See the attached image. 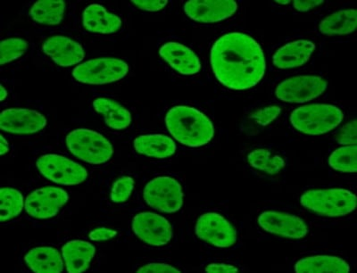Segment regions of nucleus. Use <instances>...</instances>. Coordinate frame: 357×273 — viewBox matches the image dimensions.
<instances>
[{
  "label": "nucleus",
  "mask_w": 357,
  "mask_h": 273,
  "mask_svg": "<svg viewBox=\"0 0 357 273\" xmlns=\"http://www.w3.org/2000/svg\"><path fill=\"white\" fill-rule=\"evenodd\" d=\"M24 262L37 273H60L63 271V258L59 250L51 247H38L24 256Z\"/></svg>",
  "instance_id": "nucleus-21"
},
{
  "label": "nucleus",
  "mask_w": 357,
  "mask_h": 273,
  "mask_svg": "<svg viewBox=\"0 0 357 273\" xmlns=\"http://www.w3.org/2000/svg\"><path fill=\"white\" fill-rule=\"evenodd\" d=\"M276 4L286 6L290 4L289 0H276Z\"/></svg>",
  "instance_id": "nucleus-41"
},
{
  "label": "nucleus",
  "mask_w": 357,
  "mask_h": 273,
  "mask_svg": "<svg viewBox=\"0 0 357 273\" xmlns=\"http://www.w3.org/2000/svg\"><path fill=\"white\" fill-rule=\"evenodd\" d=\"M43 50L57 65L71 68L84 59V47L77 41L66 36H53L45 40Z\"/></svg>",
  "instance_id": "nucleus-16"
},
{
  "label": "nucleus",
  "mask_w": 357,
  "mask_h": 273,
  "mask_svg": "<svg viewBox=\"0 0 357 273\" xmlns=\"http://www.w3.org/2000/svg\"><path fill=\"white\" fill-rule=\"evenodd\" d=\"M117 236V231L107 228H97L89 234V240L92 241H105L114 239Z\"/></svg>",
  "instance_id": "nucleus-36"
},
{
  "label": "nucleus",
  "mask_w": 357,
  "mask_h": 273,
  "mask_svg": "<svg viewBox=\"0 0 357 273\" xmlns=\"http://www.w3.org/2000/svg\"><path fill=\"white\" fill-rule=\"evenodd\" d=\"M96 112L102 114L105 123L112 130L123 131L132 122V114L117 101L107 98H98L93 101Z\"/></svg>",
  "instance_id": "nucleus-23"
},
{
  "label": "nucleus",
  "mask_w": 357,
  "mask_h": 273,
  "mask_svg": "<svg viewBox=\"0 0 357 273\" xmlns=\"http://www.w3.org/2000/svg\"><path fill=\"white\" fill-rule=\"evenodd\" d=\"M258 225L268 233L290 240H302L307 236L309 228L301 217L288 212L266 211L258 217Z\"/></svg>",
  "instance_id": "nucleus-13"
},
{
  "label": "nucleus",
  "mask_w": 357,
  "mask_h": 273,
  "mask_svg": "<svg viewBox=\"0 0 357 273\" xmlns=\"http://www.w3.org/2000/svg\"><path fill=\"white\" fill-rule=\"evenodd\" d=\"M143 198L155 210L174 214L183 208L184 193L183 187L174 178L159 176L146 184Z\"/></svg>",
  "instance_id": "nucleus-7"
},
{
  "label": "nucleus",
  "mask_w": 357,
  "mask_h": 273,
  "mask_svg": "<svg viewBox=\"0 0 357 273\" xmlns=\"http://www.w3.org/2000/svg\"><path fill=\"white\" fill-rule=\"evenodd\" d=\"M315 50L311 40H298L280 47L273 57V65L279 69H292L304 65Z\"/></svg>",
  "instance_id": "nucleus-18"
},
{
  "label": "nucleus",
  "mask_w": 357,
  "mask_h": 273,
  "mask_svg": "<svg viewBox=\"0 0 357 273\" xmlns=\"http://www.w3.org/2000/svg\"><path fill=\"white\" fill-rule=\"evenodd\" d=\"M356 153V145L344 146L331 154L328 163L335 171L345 173H355L357 170Z\"/></svg>",
  "instance_id": "nucleus-29"
},
{
  "label": "nucleus",
  "mask_w": 357,
  "mask_h": 273,
  "mask_svg": "<svg viewBox=\"0 0 357 273\" xmlns=\"http://www.w3.org/2000/svg\"><path fill=\"white\" fill-rule=\"evenodd\" d=\"M165 125L178 142L189 148L204 147L215 136V127L209 117L191 107H172L165 116Z\"/></svg>",
  "instance_id": "nucleus-2"
},
{
  "label": "nucleus",
  "mask_w": 357,
  "mask_h": 273,
  "mask_svg": "<svg viewBox=\"0 0 357 273\" xmlns=\"http://www.w3.org/2000/svg\"><path fill=\"white\" fill-rule=\"evenodd\" d=\"M133 147L137 153L158 159L173 157L177 148L173 139L162 134L139 136L134 139Z\"/></svg>",
  "instance_id": "nucleus-22"
},
{
  "label": "nucleus",
  "mask_w": 357,
  "mask_h": 273,
  "mask_svg": "<svg viewBox=\"0 0 357 273\" xmlns=\"http://www.w3.org/2000/svg\"><path fill=\"white\" fill-rule=\"evenodd\" d=\"M47 123L46 117L36 110L9 109L0 116V129L11 134H35L43 131Z\"/></svg>",
  "instance_id": "nucleus-14"
},
{
  "label": "nucleus",
  "mask_w": 357,
  "mask_h": 273,
  "mask_svg": "<svg viewBox=\"0 0 357 273\" xmlns=\"http://www.w3.org/2000/svg\"><path fill=\"white\" fill-rule=\"evenodd\" d=\"M307 210L327 217H344L356 210V196L345 189H312L301 198Z\"/></svg>",
  "instance_id": "nucleus-4"
},
{
  "label": "nucleus",
  "mask_w": 357,
  "mask_h": 273,
  "mask_svg": "<svg viewBox=\"0 0 357 273\" xmlns=\"http://www.w3.org/2000/svg\"><path fill=\"white\" fill-rule=\"evenodd\" d=\"M336 141L340 145L352 146L356 145L357 142V123L356 120L347 123L342 128L337 132L335 136Z\"/></svg>",
  "instance_id": "nucleus-33"
},
{
  "label": "nucleus",
  "mask_w": 357,
  "mask_h": 273,
  "mask_svg": "<svg viewBox=\"0 0 357 273\" xmlns=\"http://www.w3.org/2000/svg\"><path fill=\"white\" fill-rule=\"evenodd\" d=\"M0 221L6 222L19 217L25 205L24 196L19 190L3 188L0 192Z\"/></svg>",
  "instance_id": "nucleus-28"
},
{
  "label": "nucleus",
  "mask_w": 357,
  "mask_h": 273,
  "mask_svg": "<svg viewBox=\"0 0 357 273\" xmlns=\"http://www.w3.org/2000/svg\"><path fill=\"white\" fill-rule=\"evenodd\" d=\"M344 113L329 104H312L298 107L290 114V123L305 135L319 136L333 131L342 123Z\"/></svg>",
  "instance_id": "nucleus-3"
},
{
  "label": "nucleus",
  "mask_w": 357,
  "mask_h": 273,
  "mask_svg": "<svg viewBox=\"0 0 357 273\" xmlns=\"http://www.w3.org/2000/svg\"><path fill=\"white\" fill-rule=\"evenodd\" d=\"M28 49V42L20 38H9L0 45V63L5 65L20 58Z\"/></svg>",
  "instance_id": "nucleus-30"
},
{
  "label": "nucleus",
  "mask_w": 357,
  "mask_h": 273,
  "mask_svg": "<svg viewBox=\"0 0 357 273\" xmlns=\"http://www.w3.org/2000/svg\"><path fill=\"white\" fill-rule=\"evenodd\" d=\"M324 1L323 0H310V1H299L296 0L293 2V6L296 11L298 12H308L317 8V6L323 5Z\"/></svg>",
  "instance_id": "nucleus-38"
},
{
  "label": "nucleus",
  "mask_w": 357,
  "mask_h": 273,
  "mask_svg": "<svg viewBox=\"0 0 357 273\" xmlns=\"http://www.w3.org/2000/svg\"><path fill=\"white\" fill-rule=\"evenodd\" d=\"M66 13L62 0H40L31 6V17L38 24L57 25L61 23Z\"/></svg>",
  "instance_id": "nucleus-26"
},
{
  "label": "nucleus",
  "mask_w": 357,
  "mask_h": 273,
  "mask_svg": "<svg viewBox=\"0 0 357 273\" xmlns=\"http://www.w3.org/2000/svg\"><path fill=\"white\" fill-rule=\"evenodd\" d=\"M296 272H349V263L340 257L312 256L299 260L295 265Z\"/></svg>",
  "instance_id": "nucleus-25"
},
{
  "label": "nucleus",
  "mask_w": 357,
  "mask_h": 273,
  "mask_svg": "<svg viewBox=\"0 0 357 273\" xmlns=\"http://www.w3.org/2000/svg\"><path fill=\"white\" fill-rule=\"evenodd\" d=\"M357 27L356 9H344L333 13L319 24V31L327 36H343L351 34Z\"/></svg>",
  "instance_id": "nucleus-24"
},
{
  "label": "nucleus",
  "mask_w": 357,
  "mask_h": 273,
  "mask_svg": "<svg viewBox=\"0 0 357 273\" xmlns=\"http://www.w3.org/2000/svg\"><path fill=\"white\" fill-rule=\"evenodd\" d=\"M195 233L199 239L219 249L234 247L238 240L234 225L218 212L201 214L196 222Z\"/></svg>",
  "instance_id": "nucleus-10"
},
{
  "label": "nucleus",
  "mask_w": 357,
  "mask_h": 273,
  "mask_svg": "<svg viewBox=\"0 0 357 273\" xmlns=\"http://www.w3.org/2000/svg\"><path fill=\"white\" fill-rule=\"evenodd\" d=\"M67 148L79 160L93 165L107 163L114 155L111 142L100 133L89 129H76L66 136Z\"/></svg>",
  "instance_id": "nucleus-5"
},
{
  "label": "nucleus",
  "mask_w": 357,
  "mask_h": 273,
  "mask_svg": "<svg viewBox=\"0 0 357 273\" xmlns=\"http://www.w3.org/2000/svg\"><path fill=\"white\" fill-rule=\"evenodd\" d=\"M205 271L209 273H234L240 272V269L228 263H213L207 265Z\"/></svg>",
  "instance_id": "nucleus-37"
},
{
  "label": "nucleus",
  "mask_w": 357,
  "mask_h": 273,
  "mask_svg": "<svg viewBox=\"0 0 357 273\" xmlns=\"http://www.w3.org/2000/svg\"><path fill=\"white\" fill-rule=\"evenodd\" d=\"M0 155H4L6 153H8L9 151V145L8 141H6L4 136H0Z\"/></svg>",
  "instance_id": "nucleus-39"
},
{
  "label": "nucleus",
  "mask_w": 357,
  "mask_h": 273,
  "mask_svg": "<svg viewBox=\"0 0 357 273\" xmlns=\"http://www.w3.org/2000/svg\"><path fill=\"white\" fill-rule=\"evenodd\" d=\"M69 195L65 189L45 187L34 190L25 199L24 209L31 217L47 220L55 217L67 204Z\"/></svg>",
  "instance_id": "nucleus-12"
},
{
  "label": "nucleus",
  "mask_w": 357,
  "mask_h": 273,
  "mask_svg": "<svg viewBox=\"0 0 357 273\" xmlns=\"http://www.w3.org/2000/svg\"><path fill=\"white\" fill-rule=\"evenodd\" d=\"M210 62L220 84L234 91L250 90L266 71L262 47L250 35L229 33L213 44Z\"/></svg>",
  "instance_id": "nucleus-1"
},
{
  "label": "nucleus",
  "mask_w": 357,
  "mask_h": 273,
  "mask_svg": "<svg viewBox=\"0 0 357 273\" xmlns=\"http://www.w3.org/2000/svg\"><path fill=\"white\" fill-rule=\"evenodd\" d=\"M327 87L328 82L320 76H295L277 86L275 96L282 102L305 103L320 97Z\"/></svg>",
  "instance_id": "nucleus-9"
},
{
  "label": "nucleus",
  "mask_w": 357,
  "mask_h": 273,
  "mask_svg": "<svg viewBox=\"0 0 357 273\" xmlns=\"http://www.w3.org/2000/svg\"><path fill=\"white\" fill-rule=\"evenodd\" d=\"M282 114V109L278 106H268L256 111L251 114L250 118L254 120L257 125L266 127L271 125L274 120L278 118Z\"/></svg>",
  "instance_id": "nucleus-32"
},
{
  "label": "nucleus",
  "mask_w": 357,
  "mask_h": 273,
  "mask_svg": "<svg viewBox=\"0 0 357 273\" xmlns=\"http://www.w3.org/2000/svg\"><path fill=\"white\" fill-rule=\"evenodd\" d=\"M82 24L89 33L113 34L122 28L123 21L118 15L107 11L103 6L91 4L84 9Z\"/></svg>",
  "instance_id": "nucleus-19"
},
{
  "label": "nucleus",
  "mask_w": 357,
  "mask_h": 273,
  "mask_svg": "<svg viewBox=\"0 0 357 273\" xmlns=\"http://www.w3.org/2000/svg\"><path fill=\"white\" fill-rule=\"evenodd\" d=\"M132 228L140 240L152 247L167 246L174 237L170 222L155 212H143L136 214L132 219Z\"/></svg>",
  "instance_id": "nucleus-11"
},
{
  "label": "nucleus",
  "mask_w": 357,
  "mask_h": 273,
  "mask_svg": "<svg viewBox=\"0 0 357 273\" xmlns=\"http://www.w3.org/2000/svg\"><path fill=\"white\" fill-rule=\"evenodd\" d=\"M159 55L180 75L190 76L200 72L201 63L199 56L183 44L169 41L159 49Z\"/></svg>",
  "instance_id": "nucleus-17"
},
{
  "label": "nucleus",
  "mask_w": 357,
  "mask_h": 273,
  "mask_svg": "<svg viewBox=\"0 0 357 273\" xmlns=\"http://www.w3.org/2000/svg\"><path fill=\"white\" fill-rule=\"evenodd\" d=\"M135 182L130 176H123L119 178L112 187L110 198L116 204H122L126 202L132 196Z\"/></svg>",
  "instance_id": "nucleus-31"
},
{
  "label": "nucleus",
  "mask_w": 357,
  "mask_h": 273,
  "mask_svg": "<svg viewBox=\"0 0 357 273\" xmlns=\"http://www.w3.org/2000/svg\"><path fill=\"white\" fill-rule=\"evenodd\" d=\"M247 159L251 167L270 176H276L286 167L285 161L280 155L264 148L255 149L248 155Z\"/></svg>",
  "instance_id": "nucleus-27"
},
{
  "label": "nucleus",
  "mask_w": 357,
  "mask_h": 273,
  "mask_svg": "<svg viewBox=\"0 0 357 273\" xmlns=\"http://www.w3.org/2000/svg\"><path fill=\"white\" fill-rule=\"evenodd\" d=\"M96 249L87 241L75 240L68 241L62 247V256L66 271L79 273L87 271L94 258Z\"/></svg>",
  "instance_id": "nucleus-20"
},
{
  "label": "nucleus",
  "mask_w": 357,
  "mask_h": 273,
  "mask_svg": "<svg viewBox=\"0 0 357 273\" xmlns=\"http://www.w3.org/2000/svg\"><path fill=\"white\" fill-rule=\"evenodd\" d=\"M237 10V3L231 0H191L184 5L185 14L201 24L219 23L231 17Z\"/></svg>",
  "instance_id": "nucleus-15"
},
{
  "label": "nucleus",
  "mask_w": 357,
  "mask_h": 273,
  "mask_svg": "<svg viewBox=\"0 0 357 273\" xmlns=\"http://www.w3.org/2000/svg\"><path fill=\"white\" fill-rule=\"evenodd\" d=\"M36 167L41 176L59 185H79L88 178V171L84 166L60 155H41L38 158Z\"/></svg>",
  "instance_id": "nucleus-8"
},
{
  "label": "nucleus",
  "mask_w": 357,
  "mask_h": 273,
  "mask_svg": "<svg viewBox=\"0 0 357 273\" xmlns=\"http://www.w3.org/2000/svg\"><path fill=\"white\" fill-rule=\"evenodd\" d=\"M129 72L124 60L101 57L79 63L73 70V77L81 84L105 85L122 80Z\"/></svg>",
  "instance_id": "nucleus-6"
},
{
  "label": "nucleus",
  "mask_w": 357,
  "mask_h": 273,
  "mask_svg": "<svg viewBox=\"0 0 357 273\" xmlns=\"http://www.w3.org/2000/svg\"><path fill=\"white\" fill-rule=\"evenodd\" d=\"M137 272L139 273H149V272H161V273H180V270L170 265H167V263H148L144 266H142V268L137 270Z\"/></svg>",
  "instance_id": "nucleus-35"
},
{
  "label": "nucleus",
  "mask_w": 357,
  "mask_h": 273,
  "mask_svg": "<svg viewBox=\"0 0 357 273\" xmlns=\"http://www.w3.org/2000/svg\"><path fill=\"white\" fill-rule=\"evenodd\" d=\"M8 91L6 90L4 86H0V100H1L2 102L6 100V97H8Z\"/></svg>",
  "instance_id": "nucleus-40"
},
{
  "label": "nucleus",
  "mask_w": 357,
  "mask_h": 273,
  "mask_svg": "<svg viewBox=\"0 0 357 273\" xmlns=\"http://www.w3.org/2000/svg\"><path fill=\"white\" fill-rule=\"evenodd\" d=\"M132 4L146 12H158L168 5L167 0H132Z\"/></svg>",
  "instance_id": "nucleus-34"
}]
</instances>
